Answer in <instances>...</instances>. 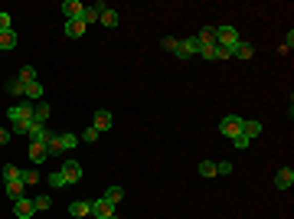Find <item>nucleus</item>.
<instances>
[{"instance_id":"aec40b11","label":"nucleus","mask_w":294,"mask_h":219,"mask_svg":"<svg viewBox=\"0 0 294 219\" xmlns=\"http://www.w3.org/2000/svg\"><path fill=\"white\" fill-rule=\"evenodd\" d=\"M26 102H40L43 98V85H40V78H36V82H30V85H26Z\"/></svg>"},{"instance_id":"423d86ee","label":"nucleus","mask_w":294,"mask_h":219,"mask_svg":"<svg viewBox=\"0 0 294 219\" xmlns=\"http://www.w3.org/2000/svg\"><path fill=\"white\" fill-rule=\"evenodd\" d=\"M92 216L95 219H108V216H114V203H108V200H95V203H92Z\"/></svg>"},{"instance_id":"2f4dec72","label":"nucleus","mask_w":294,"mask_h":219,"mask_svg":"<svg viewBox=\"0 0 294 219\" xmlns=\"http://www.w3.org/2000/svg\"><path fill=\"white\" fill-rule=\"evenodd\" d=\"M98 137H102V134H98L95 128H85V131H82V141H88V144H95Z\"/></svg>"},{"instance_id":"20e7f679","label":"nucleus","mask_w":294,"mask_h":219,"mask_svg":"<svg viewBox=\"0 0 294 219\" xmlns=\"http://www.w3.org/2000/svg\"><path fill=\"white\" fill-rule=\"evenodd\" d=\"M7 115H10V121H13V125H20V121H33V102L13 105V108L7 111Z\"/></svg>"},{"instance_id":"412c9836","label":"nucleus","mask_w":294,"mask_h":219,"mask_svg":"<svg viewBox=\"0 0 294 219\" xmlns=\"http://www.w3.org/2000/svg\"><path fill=\"white\" fill-rule=\"evenodd\" d=\"M69 213H72V216H79V219H82V216H88V213H92V203H82V200H75V203H72V206H69Z\"/></svg>"},{"instance_id":"473e14b6","label":"nucleus","mask_w":294,"mask_h":219,"mask_svg":"<svg viewBox=\"0 0 294 219\" xmlns=\"http://www.w3.org/2000/svg\"><path fill=\"white\" fill-rule=\"evenodd\" d=\"M49 183H52V187H66V177H62L59 170H52L49 173Z\"/></svg>"},{"instance_id":"c9c22d12","label":"nucleus","mask_w":294,"mask_h":219,"mask_svg":"<svg viewBox=\"0 0 294 219\" xmlns=\"http://www.w3.org/2000/svg\"><path fill=\"white\" fill-rule=\"evenodd\" d=\"M10 137H13V131H10V128H0V147L10 144Z\"/></svg>"},{"instance_id":"c756f323","label":"nucleus","mask_w":294,"mask_h":219,"mask_svg":"<svg viewBox=\"0 0 294 219\" xmlns=\"http://www.w3.org/2000/svg\"><path fill=\"white\" fill-rule=\"evenodd\" d=\"M23 183H26V187L40 183V170H23Z\"/></svg>"},{"instance_id":"cd10ccee","label":"nucleus","mask_w":294,"mask_h":219,"mask_svg":"<svg viewBox=\"0 0 294 219\" xmlns=\"http://www.w3.org/2000/svg\"><path fill=\"white\" fill-rule=\"evenodd\" d=\"M7 92H10V95H23V92H26V85L20 82V78H13V82H7Z\"/></svg>"},{"instance_id":"9d476101","label":"nucleus","mask_w":294,"mask_h":219,"mask_svg":"<svg viewBox=\"0 0 294 219\" xmlns=\"http://www.w3.org/2000/svg\"><path fill=\"white\" fill-rule=\"evenodd\" d=\"M82 10H85V7L79 4V0H66V4H62V13H66V20H82Z\"/></svg>"},{"instance_id":"ea45409f","label":"nucleus","mask_w":294,"mask_h":219,"mask_svg":"<svg viewBox=\"0 0 294 219\" xmlns=\"http://www.w3.org/2000/svg\"><path fill=\"white\" fill-rule=\"evenodd\" d=\"M108 219H114V216H108Z\"/></svg>"},{"instance_id":"e433bc0d","label":"nucleus","mask_w":294,"mask_h":219,"mask_svg":"<svg viewBox=\"0 0 294 219\" xmlns=\"http://www.w3.org/2000/svg\"><path fill=\"white\" fill-rule=\"evenodd\" d=\"M160 46H164L167 52H173V46H177V39H173V36H164V39H160Z\"/></svg>"},{"instance_id":"f03ea898","label":"nucleus","mask_w":294,"mask_h":219,"mask_svg":"<svg viewBox=\"0 0 294 219\" xmlns=\"http://www.w3.org/2000/svg\"><path fill=\"white\" fill-rule=\"evenodd\" d=\"M239 43V33H236V26H216V46H226V49H232Z\"/></svg>"},{"instance_id":"1a4fd4ad","label":"nucleus","mask_w":294,"mask_h":219,"mask_svg":"<svg viewBox=\"0 0 294 219\" xmlns=\"http://www.w3.org/2000/svg\"><path fill=\"white\" fill-rule=\"evenodd\" d=\"M291 183H294V170L291 167H281L278 173H275V187L278 190H291Z\"/></svg>"},{"instance_id":"6e6552de","label":"nucleus","mask_w":294,"mask_h":219,"mask_svg":"<svg viewBox=\"0 0 294 219\" xmlns=\"http://www.w3.org/2000/svg\"><path fill=\"white\" fill-rule=\"evenodd\" d=\"M196 43H200V49L216 46V26H203V30L196 33Z\"/></svg>"},{"instance_id":"f3484780","label":"nucleus","mask_w":294,"mask_h":219,"mask_svg":"<svg viewBox=\"0 0 294 219\" xmlns=\"http://www.w3.org/2000/svg\"><path fill=\"white\" fill-rule=\"evenodd\" d=\"M23 190H26L23 180H10V183H7V196H10L13 203H16V200H23Z\"/></svg>"},{"instance_id":"bb28decb","label":"nucleus","mask_w":294,"mask_h":219,"mask_svg":"<svg viewBox=\"0 0 294 219\" xmlns=\"http://www.w3.org/2000/svg\"><path fill=\"white\" fill-rule=\"evenodd\" d=\"M212 59L226 63V59H232V49H226V46H216V49H212Z\"/></svg>"},{"instance_id":"9b49d317","label":"nucleus","mask_w":294,"mask_h":219,"mask_svg":"<svg viewBox=\"0 0 294 219\" xmlns=\"http://www.w3.org/2000/svg\"><path fill=\"white\" fill-rule=\"evenodd\" d=\"M252 56H255V46H252V43L239 39L236 46H232V59H252Z\"/></svg>"},{"instance_id":"7c9ffc66","label":"nucleus","mask_w":294,"mask_h":219,"mask_svg":"<svg viewBox=\"0 0 294 219\" xmlns=\"http://www.w3.org/2000/svg\"><path fill=\"white\" fill-rule=\"evenodd\" d=\"M52 206V200L46 196V193H43V196H36V200H33V209H49Z\"/></svg>"},{"instance_id":"b1692460","label":"nucleus","mask_w":294,"mask_h":219,"mask_svg":"<svg viewBox=\"0 0 294 219\" xmlns=\"http://www.w3.org/2000/svg\"><path fill=\"white\" fill-rule=\"evenodd\" d=\"M16 78H20V82H23V85H30V82H36V69H33V66H23V69H20V75H16Z\"/></svg>"},{"instance_id":"f8f14e48","label":"nucleus","mask_w":294,"mask_h":219,"mask_svg":"<svg viewBox=\"0 0 294 219\" xmlns=\"http://www.w3.org/2000/svg\"><path fill=\"white\" fill-rule=\"evenodd\" d=\"M49 115H52V108H49L46 102H36V105H33V125H46Z\"/></svg>"},{"instance_id":"7ed1b4c3","label":"nucleus","mask_w":294,"mask_h":219,"mask_svg":"<svg viewBox=\"0 0 294 219\" xmlns=\"http://www.w3.org/2000/svg\"><path fill=\"white\" fill-rule=\"evenodd\" d=\"M200 52V43H196V36H190V39H177V46H173V56L177 59H190V56H196Z\"/></svg>"},{"instance_id":"58836bf2","label":"nucleus","mask_w":294,"mask_h":219,"mask_svg":"<svg viewBox=\"0 0 294 219\" xmlns=\"http://www.w3.org/2000/svg\"><path fill=\"white\" fill-rule=\"evenodd\" d=\"M291 46H294V33H288V39H284V43H281V49H284V52H288Z\"/></svg>"},{"instance_id":"c85d7f7f","label":"nucleus","mask_w":294,"mask_h":219,"mask_svg":"<svg viewBox=\"0 0 294 219\" xmlns=\"http://www.w3.org/2000/svg\"><path fill=\"white\" fill-rule=\"evenodd\" d=\"M200 173H203V177H216V164H212V161H203V164H200Z\"/></svg>"},{"instance_id":"f257e3e1","label":"nucleus","mask_w":294,"mask_h":219,"mask_svg":"<svg viewBox=\"0 0 294 219\" xmlns=\"http://www.w3.org/2000/svg\"><path fill=\"white\" fill-rule=\"evenodd\" d=\"M242 121H245V118H239V115H226V118L219 121V131L229 137V141H236V137L242 134Z\"/></svg>"},{"instance_id":"0eeeda50","label":"nucleus","mask_w":294,"mask_h":219,"mask_svg":"<svg viewBox=\"0 0 294 219\" xmlns=\"http://www.w3.org/2000/svg\"><path fill=\"white\" fill-rule=\"evenodd\" d=\"M111 121H114V118H111V111H105V108H102V111H95V118H92V128L98 131V134H105V131L111 128Z\"/></svg>"},{"instance_id":"39448f33","label":"nucleus","mask_w":294,"mask_h":219,"mask_svg":"<svg viewBox=\"0 0 294 219\" xmlns=\"http://www.w3.org/2000/svg\"><path fill=\"white\" fill-rule=\"evenodd\" d=\"M59 173L66 177V183H79V180H82V167H79V161H66L59 167Z\"/></svg>"},{"instance_id":"6ab92c4d","label":"nucleus","mask_w":294,"mask_h":219,"mask_svg":"<svg viewBox=\"0 0 294 219\" xmlns=\"http://www.w3.org/2000/svg\"><path fill=\"white\" fill-rule=\"evenodd\" d=\"M82 33H85V23H82V20H66V36L79 39Z\"/></svg>"},{"instance_id":"393cba45","label":"nucleus","mask_w":294,"mask_h":219,"mask_svg":"<svg viewBox=\"0 0 294 219\" xmlns=\"http://www.w3.org/2000/svg\"><path fill=\"white\" fill-rule=\"evenodd\" d=\"M13 46H16V33L13 30L0 33V49H13Z\"/></svg>"},{"instance_id":"4c0bfd02","label":"nucleus","mask_w":294,"mask_h":219,"mask_svg":"<svg viewBox=\"0 0 294 219\" xmlns=\"http://www.w3.org/2000/svg\"><path fill=\"white\" fill-rule=\"evenodd\" d=\"M232 144H236V147H242V151H245V147H248V144H252V141H248V137H242V134H239V137H236V141H232Z\"/></svg>"},{"instance_id":"dca6fc26","label":"nucleus","mask_w":294,"mask_h":219,"mask_svg":"<svg viewBox=\"0 0 294 219\" xmlns=\"http://www.w3.org/2000/svg\"><path fill=\"white\" fill-rule=\"evenodd\" d=\"M258 134H262V121H242V137L255 141Z\"/></svg>"},{"instance_id":"ddd939ff","label":"nucleus","mask_w":294,"mask_h":219,"mask_svg":"<svg viewBox=\"0 0 294 219\" xmlns=\"http://www.w3.org/2000/svg\"><path fill=\"white\" fill-rule=\"evenodd\" d=\"M46 157H49L46 144H43V141H30V161H33V164H43Z\"/></svg>"},{"instance_id":"5701e85b","label":"nucleus","mask_w":294,"mask_h":219,"mask_svg":"<svg viewBox=\"0 0 294 219\" xmlns=\"http://www.w3.org/2000/svg\"><path fill=\"white\" fill-rule=\"evenodd\" d=\"M59 141H62V151H72V147L79 144V134H72V131H62Z\"/></svg>"},{"instance_id":"4be33fe9","label":"nucleus","mask_w":294,"mask_h":219,"mask_svg":"<svg viewBox=\"0 0 294 219\" xmlns=\"http://www.w3.org/2000/svg\"><path fill=\"white\" fill-rule=\"evenodd\" d=\"M4 180L10 183V180H23V170L16 167V164H4Z\"/></svg>"},{"instance_id":"72a5a7b5","label":"nucleus","mask_w":294,"mask_h":219,"mask_svg":"<svg viewBox=\"0 0 294 219\" xmlns=\"http://www.w3.org/2000/svg\"><path fill=\"white\" fill-rule=\"evenodd\" d=\"M7 30H13V26H10V13L0 10V33H7Z\"/></svg>"},{"instance_id":"2eb2a0df","label":"nucleus","mask_w":294,"mask_h":219,"mask_svg":"<svg viewBox=\"0 0 294 219\" xmlns=\"http://www.w3.org/2000/svg\"><path fill=\"white\" fill-rule=\"evenodd\" d=\"M98 23H102V26H118L121 16H118V10H111V7H102V16H98Z\"/></svg>"},{"instance_id":"a211bd4d","label":"nucleus","mask_w":294,"mask_h":219,"mask_svg":"<svg viewBox=\"0 0 294 219\" xmlns=\"http://www.w3.org/2000/svg\"><path fill=\"white\" fill-rule=\"evenodd\" d=\"M102 7H105V4L85 7V10H82V23H85V26H88V23H98V16H102Z\"/></svg>"},{"instance_id":"4468645a","label":"nucleus","mask_w":294,"mask_h":219,"mask_svg":"<svg viewBox=\"0 0 294 219\" xmlns=\"http://www.w3.org/2000/svg\"><path fill=\"white\" fill-rule=\"evenodd\" d=\"M13 213H16V219H30L33 213H36V209H33V200H16Z\"/></svg>"},{"instance_id":"a878e982","label":"nucleus","mask_w":294,"mask_h":219,"mask_svg":"<svg viewBox=\"0 0 294 219\" xmlns=\"http://www.w3.org/2000/svg\"><path fill=\"white\" fill-rule=\"evenodd\" d=\"M121 196H124L121 187H108V190H105V200H108V203H121Z\"/></svg>"},{"instance_id":"f704fd0d","label":"nucleus","mask_w":294,"mask_h":219,"mask_svg":"<svg viewBox=\"0 0 294 219\" xmlns=\"http://www.w3.org/2000/svg\"><path fill=\"white\" fill-rule=\"evenodd\" d=\"M236 167H232V161H219L216 164V173H232Z\"/></svg>"}]
</instances>
